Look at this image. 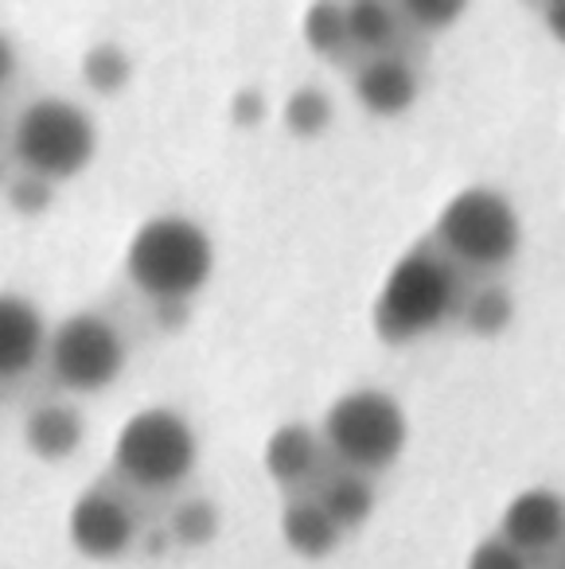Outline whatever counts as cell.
I'll list each match as a JSON object with an SVG mask.
<instances>
[{"label":"cell","mask_w":565,"mask_h":569,"mask_svg":"<svg viewBox=\"0 0 565 569\" xmlns=\"http://www.w3.org/2000/svg\"><path fill=\"white\" fill-rule=\"evenodd\" d=\"M464 569H531V558H523L518 550H511L499 535L484 538V542L472 546L468 566Z\"/></svg>","instance_id":"cell-23"},{"label":"cell","mask_w":565,"mask_h":569,"mask_svg":"<svg viewBox=\"0 0 565 569\" xmlns=\"http://www.w3.org/2000/svg\"><path fill=\"white\" fill-rule=\"evenodd\" d=\"M468 293V277L433 242H417L386 273L370 309V325L383 343H414L456 320Z\"/></svg>","instance_id":"cell-1"},{"label":"cell","mask_w":565,"mask_h":569,"mask_svg":"<svg viewBox=\"0 0 565 569\" xmlns=\"http://www.w3.org/2000/svg\"><path fill=\"white\" fill-rule=\"evenodd\" d=\"M398 17L409 28H422V32H445L464 17V4L460 0H409L398 9Z\"/></svg>","instance_id":"cell-22"},{"label":"cell","mask_w":565,"mask_h":569,"mask_svg":"<svg viewBox=\"0 0 565 569\" xmlns=\"http://www.w3.org/2000/svg\"><path fill=\"white\" fill-rule=\"evenodd\" d=\"M0 398H4V390H0Z\"/></svg>","instance_id":"cell-28"},{"label":"cell","mask_w":565,"mask_h":569,"mask_svg":"<svg viewBox=\"0 0 565 569\" xmlns=\"http://www.w3.org/2000/svg\"><path fill=\"white\" fill-rule=\"evenodd\" d=\"M347 12V36H351V48H363L370 56H386L390 43L398 40L402 17L394 4H383V0H355V4H344Z\"/></svg>","instance_id":"cell-17"},{"label":"cell","mask_w":565,"mask_h":569,"mask_svg":"<svg viewBox=\"0 0 565 569\" xmlns=\"http://www.w3.org/2000/svg\"><path fill=\"white\" fill-rule=\"evenodd\" d=\"M222 527V511L204 496H191L176 503L172 519H168V535L180 546H207Z\"/></svg>","instance_id":"cell-20"},{"label":"cell","mask_w":565,"mask_h":569,"mask_svg":"<svg viewBox=\"0 0 565 569\" xmlns=\"http://www.w3.org/2000/svg\"><path fill=\"white\" fill-rule=\"evenodd\" d=\"M230 121H235L238 129H254L266 121V94H261L258 87H238L235 94H230V106H227Z\"/></svg>","instance_id":"cell-25"},{"label":"cell","mask_w":565,"mask_h":569,"mask_svg":"<svg viewBox=\"0 0 565 569\" xmlns=\"http://www.w3.org/2000/svg\"><path fill=\"white\" fill-rule=\"evenodd\" d=\"M82 79L95 94H118L133 79V59L121 43H95V48L82 56Z\"/></svg>","instance_id":"cell-18"},{"label":"cell","mask_w":565,"mask_h":569,"mask_svg":"<svg viewBox=\"0 0 565 569\" xmlns=\"http://www.w3.org/2000/svg\"><path fill=\"white\" fill-rule=\"evenodd\" d=\"M24 445L40 460L56 465V460L75 457V449L82 445V418L75 406L67 402H43L28 413L24 421Z\"/></svg>","instance_id":"cell-13"},{"label":"cell","mask_w":565,"mask_h":569,"mask_svg":"<svg viewBox=\"0 0 565 569\" xmlns=\"http://www.w3.org/2000/svg\"><path fill=\"white\" fill-rule=\"evenodd\" d=\"M215 269V246L199 222L184 214H157L129 238L126 273L152 305L188 301Z\"/></svg>","instance_id":"cell-2"},{"label":"cell","mask_w":565,"mask_h":569,"mask_svg":"<svg viewBox=\"0 0 565 569\" xmlns=\"http://www.w3.org/2000/svg\"><path fill=\"white\" fill-rule=\"evenodd\" d=\"M9 203H12V211H20V214H43L51 207V183L32 172L17 176V180L9 183Z\"/></svg>","instance_id":"cell-24"},{"label":"cell","mask_w":565,"mask_h":569,"mask_svg":"<svg viewBox=\"0 0 565 569\" xmlns=\"http://www.w3.org/2000/svg\"><path fill=\"white\" fill-rule=\"evenodd\" d=\"M316 503L328 511V519L336 522L339 530H351V527H363L375 511V488L363 472H336L320 483L316 491Z\"/></svg>","instance_id":"cell-15"},{"label":"cell","mask_w":565,"mask_h":569,"mask_svg":"<svg viewBox=\"0 0 565 569\" xmlns=\"http://www.w3.org/2000/svg\"><path fill=\"white\" fill-rule=\"evenodd\" d=\"M196 429L188 426V418H180L168 406L137 410L118 429V441H113V468L129 483L149 491H165L184 483L191 476V468H196Z\"/></svg>","instance_id":"cell-6"},{"label":"cell","mask_w":565,"mask_h":569,"mask_svg":"<svg viewBox=\"0 0 565 569\" xmlns=\"http://www.w3.org/2000/svg\"><path fill=\"white\" fill-rule=\"evenodd\" d=\"M542 24H546V32L565 48V0H549V4H542Z\"/></svg>","instance_id":"cell-26"},{"label":"cell","mask_w":565,"mask_h":569,"mask_svg":"<svg viewBox=\"0 0 565 569\" xmlns=\"http://www.w3.org/2000/svg\"><path fill=\"white\" fill-rule=\"evenodd\" d=\"M499 538L523 558H538L565 542V499L549 488H526L503 507Z\"/></svg>","instance_id":"cell-9"},{"label":"cell","mask_w":565,"mask_h":569,"mask_svg":"<svg viewBox=\"0 0 565 569\" xmlns=\"http://www.w3.org/2000/svg\"><path fill=\"white\" fill-rule=\"evenodd\" d=\"M48 336L43 312L28 297L0 293V382L32 371L48 351Z\"/></svg>","instance_id":"cell-11"},{"label":"cell","mask_w":565,"mask_h":569,"mask_svg":"<svg viewBox=\"0 0 565 569\" xmlns=\"http://www.w3.org/2000/svg\"><path fill=\"white\" fill-rule=\"evenodd\" d=\"M126 340L121 332L98 312H75L56 332L48 336V367L59 387L79 390H106L126 371Z\"/></svg>","instance_id":"cell-7"},{"label":"cell","mask_w":565,"mask_h":569,"mask_svg":"<svg viewBox=\"0 0 565 569\" xmlns=\"http://www.w3.org/2000/svg\"><path fill=\"white\" fill-rule=\"evenodd\" d=\"M98 129L71 98H36L12 129V152L40 180H71L95 160Z\"/></svg>","instance_id":"cell-5"},{"label":"cell","mask_w":565,"mask_h":569,"mask_svg":"<svg viewBox=\"0 0 565 569\" xmlns=\"http://www.w3.org/2000/svg\"><path fill=\"white\" fill-rule=\"evenodd\" d=\"M17 74V48L4 32H0V87H9V79Z\"/></svg>","instance_id":"cell-27"},{"label":"cell","mask_w":565,"mask_h":569,"mask_svg":"<svg viewBox=\"0 0 565 569\" xmlns=\"http://www.w3.org/2000/svg\"><path fill=\"white\" fill-rule=\"evenodd\" d=\"M351 87L367 113H375V118H398V113H406L417 102L422 82H417V71L406 59L386 51V56L363 59Z\"/></svg>","instance_id":"cell-10"},{"label":"cell","mask_w":565,"mask_h":569,"mask_svg":"<svg viewBox=\"0 0 565 569\" xmlns=\"http://www.w3.org/2000/svg\"><path fill=\"white\" fill-rule=\"evenodd\" d=\"M261 465H266L269 480L281 488H300L316 476L320 465V437L305 421H285L269 433L266 449H261Z\"/></svg>","instance_id":"cell-12"},{"label":"cell","mask_w":565,"mask_h":569,"mask_svg":"<svg viewBox=\"0 0 565 569\" xmlns=\"http://www.w3.org/2000/svg\"><path fill=\"white\" fill-rule=\"evenodd\" d=\"M339 535H344V530L328 519V511L316 503V496H293L289 503H285L281 538H285V546H289L293 553H300V558H313V561L328 558V553L339 546Z\"/></svg>","instance_id":"cell-14"},{"label":"cell","mask_w":565,"mask_h":569,"mask_svg":"<svg viewBox=\"0 0 565 569\" xmlns=\"http://www.w3.org/2000/svg\"><path fill=\"white\" fill-rule=\"evenodd\" d=\"M331 118H336V110H331V98L324 94L320 87H297L289 98H285L281 121L293 137L313 141V137H320L324 129L331 126Z\"/></svg>","instance_id":"cell-19"},{"label":"cell","mask_w":565,"mask_h":569,"mask_svg":"<svg viewBox=\"0 0 565 569\" xmlns=\"http://www.w3.org/2000/svg\"><path fill=\"white\" fill-rule=\"evenodd\" d=\"M324 445L347 472H383L402 457L409 437L406 410L386 390L359 387L328 406L320 426Z\"/></svg>","instance_id":"cell-4"},{"label":"cell","mask_w":565,"mask_h":569,"mask_svg":"<svg viewBox=\"0 0 565 569\" xmlns=\"http://www.w3.org/2000/svg\"><path fill=\"white\" fill-rule=\"evenodd\" d=\"M433 246L464 273H495L523 246V222L503 191L472 183L440 207Z\"/></svg>","instance_id":"cell-3"},{"label":"cell","mask_w":565,"mask_h":569,"mask_svg":"<svg viewBox=\"0 0 565 569\" xmlns=\"http://www.w3.org/2000/svg\"><path fill=\"white\" fill-rule=\"evenodd\" d=\"M305 43L316 51V56H339V51L351 48V36H347V12L344 4H313L305 12Z\"/></svg>","instance_id":"cell-21"},{"label":"cell","mask_w":565,"mask_h":569,"mask_svg":"<svg viewBox=\"0 0 565 569\" xmlns=\"http://www.w3.org/2000/svg\"><path fill=\"white\" fill-rule=\"evenodd\" d=\"M67 535H71L75 550H82L95 561H113L133 546L137 519L113 491L90 488L75 499L71 515H67Z\"/></svg>","instance_id":"cell-8"},{"label":"cell","mask_w":565,"mask_h":569,"mask_svg":"<svg viewBox=\"0 0 565 569\" xmlns=\"http://www.w3.org/2000/svg\"><path fill=\"white\" fill-rule=\"evenodd\" d=\"M456 320H460L472 336H484V340L487 336H499V332H507L511 320H515V297L495 281L468 284V293H464V305H460V312H456Z\"/></svg>","instance_id":"cell-16"}]
</instances>
